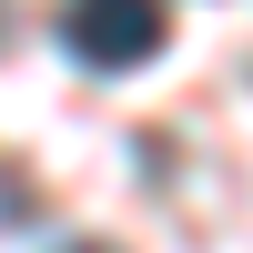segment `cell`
Returning <instances> with one entry per match:
<instances>
[{
  "instance_id": "obj_2",
  "label": "cell",
  "mask_w": 253,
  "mask_h": 253,
  "mask_svg": "<svg viewBox=\"0 0 253 253\" xmlns=\"http://www.w3.org/2000/svg\"><path fill=\"white\" fill-rule=\"evenodd\" d=\"M71 253H101V243H71Z\"/></svg>"
},
{
  "instance_id": "obj_1",
  "label": "cell",
  "mask_w": 253,
  "mask_h": 253,
  "mask_svg": "<svg viewBox=\"0 0 253 253\" xmlns=\"http://www.w3.org/2000/svg\"><path fill=\"white\" fill-rule=\"evenodd\" d=\"M172 41V10L162 0H61V51L91 61V71H132Z\"/></svg>"
}]
</instances>
